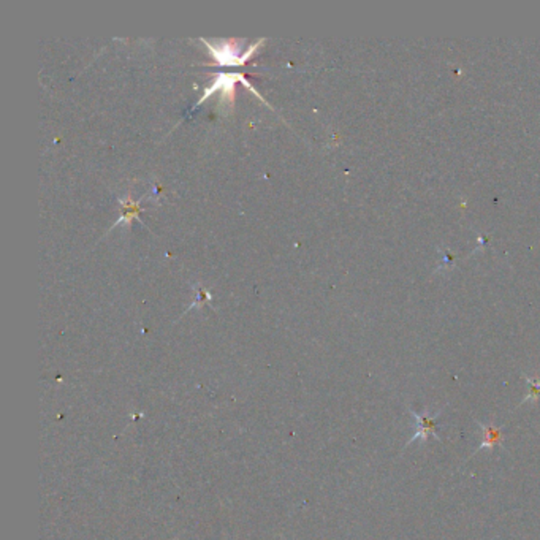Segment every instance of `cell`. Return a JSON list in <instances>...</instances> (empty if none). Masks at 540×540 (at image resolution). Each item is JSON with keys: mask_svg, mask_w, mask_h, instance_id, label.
Instances as JSON below:
<instances>
[{"mask_svg": "<svg viewBox=\"0 0 540 540\" xmlns=\"http://www.w3.org/2000/svg\"><path fill=\"white\" fill-rule=\"evenodd\" d=\"M241 81L244 86L251 90V92L256 94L260 100H262L263 103H266L262 95H260L256 89H254L251 84H249V81L246 80L244 75L241 74H217L214 75V80H212V84L211 86L206 88L203 90V95L202 99H200L198 105L200 103H203L205 100H208L209 97L214 94V92H221V99H219V110L227 114L230 110L233 108V102H235V83Z\"/></svg>", "mask_w": 540, "mask_h": 540, "instance_id": "1", "label": "cell"}, {"mask_svg": "<svg viewBox=\"0 0 540 540\" xmlns=\"http://www.w3.org/2000/svg\"><path fill=\"white\" fill-rule=\"evenodd\" d=\"M202 43L208 46L209 54L217 62V65H244L249 59H251L254 54L257 53L260 46L265 43V39H260L256 43L249 46V50L241 53L242 48V40L238 39H230L226 41H221V43L212 45L208 40L200 39Z\"/></svg>", "mask_w": 540, "mask_h": 540, "instance_id": "2", "label": "cell"}, {"mask_svg": "<svg viewBox=\"0 0 540 540\" xmlns=\"http://www.w3.org/2000/svg\"><path fill=\"white\" fill-rule=\"evenodd\" d=\"M412 415L415 417V420H417V423H418V431L415 433L414 438H412V439L408 442V445L412 444V442L418 441V439L427 441V438H428V434H429V433H433V434L436 436V438H439V433H438V415H434V417H429L428 414L418 415L417 412H412Z\"/></svg>", "mask_w": 540, "mask_h": 540, "instance_id": "3", "label": "cell"}, {"mask_svg": "<svg viewBox=\"0 0 540 540\" xmlns=\"http://www.w3.org/2000/svg\"><path fill=\"white\" fill-rule=\"evenodd\" d=\"M120 206H123V216L119 217L118 222H114V227L120 226V223H127V226H130L132 219H139V202H135V200H132L130 195H127L125 198H120ZM113 227V228H114Z\"/></svg>", "mask_w": 540, "mask_h": 540, "instance_id": "4", "label": "cell"}, {"mask_svg": "<svg viewBox=\"0 0 540 540\" xmlns=\"http://www.w3.org/2000/svg\"><path fill=\"white\" fill-rule=\"evenodd\" d=\"M483 433H485V441L482 442V445L478 447L482 450V448H493L496 445L502 444V433L499 428H493V427H487V424H480Z\"/></svg>", "mask_w": 540, "mask_h": 540, "instance_id": "5", "label": "cell"}, {"mask_svg": "<svg viewBox=\"0 0 540 540\" xmlns=\"http://www.w3.org/2000/svg\"><path fill=\"white\" fill-rule=\"evenodd\" d=\"M529 382H531V385H532V392L529 393V396H527V399H525V403L526 401H536V399H534V398H539V394H540L539 380H531L529 379Z\"/></svg>", "mask_w": 540, "mask_h": 540, "instance_id": "6", "label": "cell"}]
</instances>
